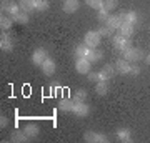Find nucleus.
I'll return each mask as SVG.
<instances>
[{
    "instance_id": "23",
    "label": "nucleus",
    "mask_w": 150,
    "mask_h": 143,
    "mask_svg": "<svg viewBox=\"0 0 150 143\" xmlns=\"http://www.w3.org/2000/svg\"><path fill=\"white\" fill-rule=\"evenodd\" d=\"M18 5H20V8L23 12L30 13V12L35 10V0H20V2H18Z\"/></svg>"
},
{
    "instance_id": "33",
    "label": "nucleus",
    "mask_w": 150,
    "mask_h": 143,
    "mask_svg": "<svg viewBox=\"0 0 150 143\" xmlns=\"http://www.w3.org/2000/svg\"><path fill=\"white\" fill-rule=\"evenodd\" d=\"M88 80L90 82H98V72H88Z\"/></svg>"
},
{
    "instance_id": "8",
    "label": "nucleus",
    "mask_w": 150,
    "mask_h": 143,
    "mask_svg": "<svg viewBox=\"0 0 150 143\" xmlns=\"http://www.w3.org/2000/svg\"><path fill=\"white\" fill-rule=\"evenodd\" d=\"M113 75H115V65L107 63V65H103V68L98 72V80H102V82H108Z\"/></svg>"
},
{
    "instance_id": "10",
    "label": "nucleus",
    "mask_w": 150,
    "mask_h": 143,
    "mask_svg": "<svg viewBox=\"0 0 150 143\" xmlns=\"http://www.w3.org/2000/svg\"><path fill=\"white\" fill-rule=\"evenodd\" d=\"M77 115V117H87L88 115V105H87L85 101H77L74 100V110H72Z\"/></svg>"
},
{
    "instance_id": "24",
    "label": "nucleus",
    "mask_w": 150,
    "mask_h": 143,
    "mask_svg": "<svg viewBox=\"0 0 150 143\" xmlns=\"http://www.w3.org/2000/svg\"><path fill=\"white\" fill-rule=\"evenodd\" d=\"M117 137H118L120 142H130V140H132V132H130L129 128H118Z\"/></svg>"
},
{
    "instance_id": "1",
    "label": "nucleus",
    "mask_w": 150,
    "mask_h": 143,
    "mask_svg": "<svg viewBox=\"0 0 150 143\" xmlns=\"http://www.w3.org/2000/svg\"><path fill=\"white\" fill-rule=\"evenodd\" d=\"M122 55H123V58L129 60V62H139V60L145 58L144 50H142V48H135V47L125 48V50L122 52Z\"/></svg>"
},
{
    "instance_id": "28",
    "label": "nucleus",
    "mask_w": 150,
    "mask_h": 143,
    "mask_svg": "<svg viewBox=\"0 0 150 143\" xmlns=\"http://www.w3.org/2000/svg\"><path fill=\"white\" fill-rule=\"evenodd\" d=\"M118 5V0H103V8L107 12H113Z\"/></svg>"
},
{
    "instance_id": "7",
    "label": "nucleus",
    "mask_w": 150,
    "mask_h": 143,
    "mask_svg": "<svg viewBox=\"0 0 150 143\" xmlns=\"http://www.w3.org/2000/svg\"><path fill=\"white\" fill-rule=\"evenodd\" d=\"M75 70L80 75H88V72L92 70V62H88L87 58H77V62H75Z\"/></svg>"
},
{
    "instance_id": "6",
    "label": "nucleus",
    "mask_w": 150,
    "mask_h": 143,
    "mask_svg": "<svg viewBox=\"0 0 150 143\" xmlns=\"http://www.w3.org/2000/svg\"><path fill=\"white\" fill-rule=\"evenodd\" d=\"M112 42H113V47L117 48V50H120V52H123L125 48L132 47V45H130V40H129V38L123 37V35H120V33L113 35V37H112Z\"/></svg>"
},
{
    "instance_id": "3",
    "label": "nucleus",
    "mask_w": 150,
    "mask_h": 143,
    "mask_svg": "<svg viewBox=\"0 0 150 143\" xmlns=\"http://www.w3.org/2000/svg\"><path fill=\"white\" fill-rule=\"evenodd\" d=\"M120 18H122V23H130V25H134V27H137L139 25V13L137 12H134V10H122L120 13Z\"/></svg>"
},
{
    "instance_id": "20",
    "label": "nucleus",
    "mask_w": 150,
    "mask_h": 143,
    "mask_svg": "<svg viewBox=\"0 0 150 143\" xmlns=\"http://www.w3.org/2000/svg\"><path fill=\"white\" fill-rule=\"evenodd\" d=\"M103 53L100 52V50H97V48H90V52H88V55H87L85 58L88 60V62H92V63H95V62H98V60H102Z\"/></svg>"
},
{
    "instance_id": "31",
    "label": "nucleus",
    "mask_w": 150,
    "mask_h": 143,
    "mask_svg": "<svg viewBox=\"0 0 150 143\" xmlns=\"http://www.w3.org/2000/svg\"><path fill=\"white\" fill-rule=\"evenodd\" d=\"M98 33H100V35H102V37H113V30L112 28H108L107 25L105 27H100V28H98Z\"/></svg>"
},
{
    "instance_id": "25",
    "label": "nucleus",
    "mask_w": 150,
    "mask_h": 143,
    "mask_svg": "<svg viewBox=\"0 0 150 143\" xmlns=\"http://www.w3.org/2000/svg\"><path fill=\"white\" fill-rule=\"evenodd\" d=\"M95 92L98 95H107L108 92V82H102V80H98L95 83Z\"/></svg>"
},
{
    "instance_id": "15",
    "label": "nucleus",
    "mask_w": 150,
    "mask_h": 143,
    "mask_svg": "<svg viewBox=\"0 0 150 143\" xmlns=\"http://www.w3.org/2000/svg\"><path fill=\"white\" fill-rule=\"evenodd\" d=\"M80 8V2L79 0H65L64 2V12L65 13H74Z\"/></svg>"
},
{
    "instance_id": "5",
    "label": "nucleus",
    "mask_w": 150,
    "mask_h": 143,
    "mask_svg": "<svg viewBox=\"0 0 150 143\" xmlns=\"http://www.w3.org/2000/svg\"><path fill=\"white\" fill-rule=\"evenodd\" d=\"M83 138H85V142H90V143H107L108 142L107 135L98 133V132H85Z\"/></svg>"
},
{
    "instance_id": "17",
    "label": "nucleus",
    "mask_w": 150,
    "mask_h": 143,
    "mask_svg": "<svg viewBox=\"0 0 150 143\" xmlns=\"http://www.w3.org/2000/svg\"><path fill=\"white\" fill-rule=\"evenodd\" d=\"M120 35H123V37H127V38H130L132 35H134V32H135V27L134 25H130V23H122L120 25V28L117 30Z\"/></svg>"
},
{
    "instance_id": "29",
    "label": "nucleus",
    "mask_w": 150,
    "mask_h": 143,
    "mask_svg": "<svg viewBox=\"0 0 150 143\" xmlns=\"http://www.w3.org/2000/svg\"><path fill=\"white\" fill-rule=\"evenodd\" d=\"M48 8V0H35V10L45 12Z\"/></svg>"
},
{
    "instance_id": "22",
    "label": "nucleus",
    "mask_w": 150,
    "mask_h": 143,
    "mask_svg": "<svg viewBox=\"0 0 150 143\" xmlns=\"http://www.w3.org/2000/svg\"><path fill=\"white\" fill-rule=\"evenodd\" d=\"M10 140H12V142H17V143H23V142H27V140H28V137L25 135L23 130H15V132L12 133Z\"/></svg>"
},
{
    "instance_id": "26",
    "label": "nucleus",
    "mask_w": 150,
    "mask_h": 143,
    "mask_svg": "<svg viewBox=\"0 0 150 143\" xmlns=\"http://www.w3.org/2000/svg\"><path fill=\"white\" fill-rule=\"evenodd\" d=\"M12 17H7V15H4L2 13V17H0V27H2V30H8L12 27Z\"/></svg>"
},
{
    "instance_id": "11",
    "label": "nucleus",
    "mask_w": 150,
    "mask_h": 143,
    "mask_svg": "<svg viewBox=\"0 0 150 143\" xmlns=\"http://www.w3.org/2000/svg\"><path fill=\"white\" fill-rule=\"evenodd\" d=\"M40 68H42L43 75H48V77H50V75H54L55 73V68H57V67H55V60L50 58V57H47V60L40 65Z\"/></svg>"
},
{
    "instance_id": "14",
    "label": "nucleus",
    "mask_w": 150,
    "mask_h": 143,
    "mask_svg": "<svg viewBox=\"0 0 150 143\" xmlns=\"http://www.w3.org/2000/svg\"><path fill=\"white\" fill-rule=\"evenodd\" d=\"M105 25H107L108 28H112L113 32H115V30H118L120 25H122V18H120V15H108Z\"/></svg>"
},
{
    "instance_id": "30",
    "label": "nucleus",
    "mask_w": 150,
    "mask_h": 143,
    "mask_svg": "<svg viewBox=\"0 0 150 143\" xmlns=\"http://www.w3.org/2000/svg\"><path fill=\"white\" fill-rule=\"evenodd\" d=\"M108 15H110V12H107L105 8H100V10H97V18L102 22V23H105V22H107Z\"/></svg>"
},
{
    "instance_id": "27",
    "label": "nucleus",
    "mask_w": 150,
    "mask_h": 143,
    "mask_svg": "<svg viewBox=\"0 0 150 143\" xmlns=\"http://www.w3.org/2000/svg\"><path fill=\"white\" fill-rule=\"evenodd\" d=\"M85 4L90 7V8H93V10L103 8V0H85Z\"/></svg>"
},
{
    "instance_id": "34",
    "label": "nucleus",
    "mask_w": 150,
    "mask_h": 143,
    "mask_svg": "<svg viewBox=\"0 0 150 143\" xmlns=\"http://www.w3.org/2000/svg\"><path fill=\"white\" fill-rule=\"evenodd\" d=\"M139 73H140V68H139V67H137L135 63H132V68H130V75H134V77H135V75H139Z\"/></svg>"
},
{
    "instance_id": "36",
    "label": "nucleus",
    "mask_w": 150,
    "mask_h": 143,
    "mask_svg": "<svg viewBox=\"0 0 150 143\" xmlns=\"http://www.w3.org/2000/svg\"><path fill=\"white\" fill-rule=\"evenodd\" d=\"M145 62H147V65H150V53L149 55H145Z\"/></svg>"
},
{
    "instance_id": "2",
    "label": "nucleus",
    "mask_w": 150,
    "mask_h": 143,
    "mask_svg": "<svg viewBox=\"0 0 150 143\" xmlns=\"http://www.w3.org/2000/svg\"><path fill=\"white\" fill-rule=\"evenodd\" d=\"M102 42V35L98 33V30H90V32L85 33V37H83V43L88 45L90 48H97Z\"/></svg>"
},
{
    "instance_id": "4",
    "label": "nucleus",
    "mask_w": 150,
    "mask_h": 143,
    "mask_svg": "<svg viewBox=\"0 0 150 143\" xmlns=\"http://www.w3.org/2000/svg\"><path fill=\"white\" fill-rule=\"evenodd\" d=\"M0 8H2V13L5 12V13H10L12 15H15L17 12H20V5L18 4H15L13 0H2V4H0Z\"/></svg>"
},
{
    "instance_id": "18",
    "label": "nucleus",
    "mask_w": 150,
    "mask_h": 143,
    "mask_svg": "<svg viewBox=\"0 0 150 143\" xmlns=\"http://www.w3.org/2000/svg\"><path fill=\"white\" fill-rule=\"evenodd\" d=\"M90 52V47L85 45V43H79L77 47H75V57L77 58H85L87 55Z\"/></svg>"
},
{
    "instance_id": "13",
    "label": "nucleus",
    "mask_w": 150,
    "mask_h": 143,
    "mask_svg": "<svg viewBox=\"0 0 150 143\" xmlns=\"http://www.w3.org/2000/svg\"><path fill=\"white\" fill-rule=\"evenodd\" d=\"M45 60H47V52H45L43 48H37V50L32 53V62L35 65H38V67H40Z\"/></svg>"
},
{
    "instance_id": "32",
    "label": "nucleus",
    "mask_w": 150,
    "mask_h": 143,
    "mask_svg": "<svg viewBox=\"0 0 150 143\" xmlns=\"http://www.w3.org/2000/svg\"><path fill=\"white\" fill-rule=\"evenodd\" d=\"M87 98V90H83V88H80V90H77L75 92V97H74V100L77 101H83Z\"/></svg>"
},
{
    "instance_id": "21",
    "label": "nucleus",
    "mask_w": 150,
    "mask_h": 143,
    "mask_svg": "<svg viewBox=\"0 0 150 143\" xmlns=\"http://www.w3.org/2000/svg\"><path fill=\"white\" fill-rule=\"evenodd\" d=\"M59 108L62 111H72L74 110V98H62L59 101Z\"/></svg>"
},
{
    "instance_id": "35",
    "label": "nucleus",
    "mask_w": 150,
    "mask_h": 143,
    "mask_svg": "<svg viewBox=\"0 0 150 143\" xmlns=\"http://www.w3.org/2000/svg\"><path fill=\"white\" fill-rule=\"evenodd\" d=\"M7 123H8V118H7L5 115H2V117H0V128H5Z\"/></svg>"
},
{
    "instance_id": "12",
    "label": "nucleus",
    "mask_w": 150,
    "mask_h": 143,
    "mask_svg": "<svg viewBox=\"0 0 150 143\" xmlns=\"http://www.w3.org/2000/svg\"><path fill=\"white\" fill-rule=\"evenodd\" d=\"M0 48L4 50V52H12V48H13V40L8 33H2V37H0Z\"/></svg>"
},
{
    "instance_id": "9",
    "label": "nucleus",
    "mask_w": 150,
    "mask_h": 143,
    "mask_svg": "<svg viewBox=\"0 0 150 143\" xmlns=\"http://www.w3.org/2000/svg\"><path fill=\"white\" fill-rule=\"evenodd\" d=\"M130 68H132V62H129V60L118 58L117 62H115V70H117L118 73H122V75H130Z\"/></svg>"
},
{
    "instance_id": "19",
    "label": "nucleus",
    "mask_w": 150,
    "mask_h": 143,
    "mask_svg": "<svg viewBox=\"0 0 150 143\" xmlns=\"http://www.w3.org/2000/svg\"><path fill=\"white\" fill-rule=\"evenodd\" d=\"M12 20L17 22V23H20V25H27L28 23V13L20 10V12H17L15 15H12Z\"/></svg>"
},
{
    "instance_id": "16",
    "label": "nucleus",
    "mask_w": 150,
    "mask_h": 143,
    "mask_svg": "<svg viewBox=\"0 0 150 143\" xmlns=\"http://www.w3.org/2000/svg\"><path fill=\"white\" fill-rule=\"evenodd\" d=\"M23 132H25V135H27L28 138H35L38 133H40V128H38V125H35V123H28V125L23 127Z\"/></svg>"
}]
</instances>
